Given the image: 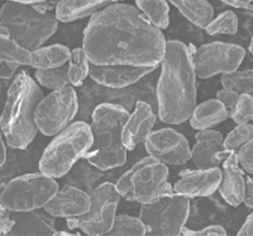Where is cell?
<instances>
[{
	"label": "cell",
	"mask_w": 253,
	"mask_h": 236,
	"mask_svg": "<svg viewBox=\"0 0 253 236\" xmlns=\"http://www.w3.org/2000/svg\"><path fill=\"white\" fill-rule=\"evenodd\" d=\"M82 43L94 65L154 67L162 61L167 42L137 6L121 2L90 17Z\"/></svg>",
	"instance_id": "obj_1"
},
{
	"label": "cell",
	"mask_w": 253,
	"mask_h": 236,
	"mask_svg": "<svg viewBox=\"0 0 253 236\" xmlns=\"http://www.w3.org/2000/svg\"><path fill=\"white\" fill-rule=\"evenodd\" d=\"M192 52L180 41H168L156 89L157 116L167 125L188 121L197 103Z\"/></svg>",
	"instance_id": "obj_2"
},
{
	"label": "cell",
	"mask_w": 253,
	"mask_h": 236,
	"mask_svg": "<svg viewBox=\"0 0 253 236\" xmlns=\"http://www.w3.org/2000/svg\"><path fill=\"white\" fill-rule=\"evenodd\" d=\"M44 93L36 80L26 71L17 73L9 85L0 112V131L12 149H27L39 129L35 113Z\"/></svg>",
	"instance_id": "obj_3"
},
{
	"label": "cell",
	"mask_w": 253,
	"mask_h": 236,
	"mask_svg": "<svg viewBox=\"0 0 253 236\" xmlns=\"http://www.w3.org/2000/svg\"><path fill=\"white\" fill-rule=\"evenodd\" d=\"M129 114L126 107L117 103H100L94 108L89 124L92 143L84 157L93 167L108 171L126 162L128 150L122 133Z\"/></svg>",
	"instance_id": "obj_4"
},
{
	"label": "cell",
	"mask_w": 253,
	"mask_h": 236,
	"mask_svg": "<svg viewBox=\"0 0 253 236\" xmlns=\"http://www.w3.org/2000/svg\"><path fill=\"white\" fill-rule=\"evenodd\" d=\"M92 143L89 123L74 121L53 136L39 160V171L55 179L63 178L84 159Z\"/></svg>",
	"instance_id": "obj_5"
},
{
	"label": "cell",
	"mask_w": 253,
	"mask_h": 236,
	"mask_svg": "<svg viewBox=\"0 0 253 236\" xmlns=\"http://www.w3.org/2000/svg\"><path fill=\"white\" fill-rule=\"evenodd\" d=\"M0 23L7 29L10 39L32 51L54 35L59 20L55 13L42 12L33 5L4 2L0 8Z\"/></svg>",
	"instance_id": "obj_6"
},
{
	"label": "cell",
	"mask_w": 253,
	"mask_h": 236,
	"mask_svg": "<svg viewBox=\"0 0 253 236\" xmlns=\"http://www.w3.org/2000/svg\"><path fill=\"white\" fill-rule=\"evenodd\" d=\"M169 167L150 156L137 161L115 183L121 197L128 201L148 204L159 200L168 192Z\"/></svg>",
	"instance_id": "obj_7"
},
{
	"label": "cell",
	"mask_w": 253,
	"mask_h": 236,
	"mask_svg": "<svg viewBox=\"0 0 253 236\" xmlns=\"http://www.w3.org/2000/svg\"><path fill=\"white\" fill-rule=\"evenodd\" d=\"M59 189L55 178L41 171L27 173L5 184L0 192V204L11 212L44 209Z\"/></svg>",
	"instance_id": "obj_8"
},
{
	"label": "cell",
	"mask_w": 253,
	"mask_h": 236,
	"mask_svg": "<svg viewBox=\"0 0 253 236\" xmlns=\"http://www.w3.org/2000/svg\"><path fill=\"white\" fill-rule=\"evenodd\" d=\"M190 212V199L172 191L153 203L141 204L139 217L148 236H180Z\"/></svg>",
	"instance_id": "obj_9"
},
{
	"label": "cell",
	"mask_w": 253,
	"mask_h": 236,
	"mask_svg": "<svg viewBox=\"0 0 253 236\" xmlns=\"http://www.w3.org/2000/svg\"><path fill=\"white\" fill-rule=\"evenodd\" d=\"M88 211L77 218L66 220L70 230L81 231L87 236H108L116 218L121 197L115 183L99 184L90 192Z\"/></svg>",
	"instance_id": "obj_10"
},
{
	"label": "cell",
	"mask_w": 253,
	"mask_h": 236,
	"mask_svg": "<svg viewBox=\"0 0 253 236\" xmlns=\"http://www.w3.org/2000/svg\"><path fill=\"white\" fill-rule=\"evenodd\" d=\"M79 111L78 95L69 85L44 95L37 107L35 121L39 132L53 137L74 122Z\"/></svg>",
	"instance_id": "obj_11"
},
{
	"label": "cell",
	"mask_w": 253,
	"mask_h": 236,
	"mask_svg": "<svg viewBox=\"0 0 253 236\" xmlns=\"http://www.w3.org/2000/svg\"><path fill=\"white\" fill-rule=\"evenodd\" d=\"M191 55L197 77L208 79L237 70L245 58V52L237 45L214 42L203 45Z\"/></svg>",
	"instance_id": "obj_12"
},
{
	"label": "cell",
	"mask_w": 253,
	"mask_h": 236,
	"mask_svg": "<svg viewBox=\"0 0 253 236\" xmlns=\"http://www.w3.org/2000/svg\"><path fill=\"white\" fill-rule=\"evenodd\" d=\"M144 145L148 155L165 166H183L191 160V147L187 138L171 127L153 130Z\"/></svg>",
	"instance_id": "obj_13"
},
{
	"label": "cell",
	"mask_w": 253,
	"mask_h": 236,
	"mask_svg": "<svg viewBox=\"0 0 253 236\" xmlns=\"http://www.w3.org/2000/svg\"><path fill=\"white\" fill-rule=\"evenodd\" d=\"M160 66V65H159ZM159 66L94 65L90 63L89 77L94 82L111 89H123L137 84Z\"/></svg>",
	"instance_id": "obj_14"
},
{
	"label": "cell",
	"mask_w": 253,
	"mask_h": 236,
	"mask_svg": "<svg viewBox=\"0 0 253 236\" xmlns=\"http://www.w3.org/2000/svg\"><path fill=\"white\" fill-rule=\"evenodd\" d=\"M221 180L219 167L185 170L173 185V192L185 197H207L218 190Z\"/></svg>",
	"instance_id": "obj_15"
},
{
	"label": "cell",
	"mask_w": 253,
	"mask_h": 236,
	"mask_svg": "<svg viewBox=\"0 0 253 236\" xmlns=\"http://www.w3.org/2000/svg\"><path fill=\"white\" fill-rule=\"evenodd\" d=\"M90 194L77 186H67L59 189L44 208L48 216L54 218H77L90 208Z\"/></svg>",
	"instance_id": "obj_16"
},
{
	"label": "cell",
	"mask_w": 253,
	"mask_h": 236,
	"mask_svg": "<svg viewBox=\"0 0 253 236\" xmlns=\"http://www.w3.org/2000/svg\"><path fill=\"white\" fill-rule=\"evenodd\" d=\"M157 114L145 101L139 100L134 109L129 112L123 127V144L128 151L133 150L137 145L144 143L146 138L153 131L157 122Z\"/></svg>",
	"instance_id": "obj_17"
},
{
	"label": "cell",
	"mask_w": 253,
	"mask_h": 236,
	"mask_svg": "<svg viewBox=\"0 0 253 236\" xmlns=\"http://www.w3.org/2000/svg\"><path fill=\"white\" fill-rule=\"evenodd\" d=\"M229 153L224 147L221 132L213 129L199 131L191 147V160L197 168L219 167Z\"/></svg>",
	"instance_id": "obj_18"
},
{
	"label": "cell",
	"mask_w": 253,
	"mask_h": 236,
	"mask_svg": "<svg viewBox=\"0 0 253 236\" xmlns=\"http://www.w3.org/2000/svg\"><path fill=\"white\" fill-rule=\"evenodd\" d=\"M246 179L240 165L237 152H230L222 162L218 191L229 205H240L243 200Z\"/></svg>",
	"instance_id": "obj_19"
},
{
	"label": "cell",
	"mask_w": 253,
	"mask_h": 236,
	"mask_svg": "<svg viewBox=\"0 0 253 236\" xmlns=\"http://www.w3.org/2000/svg\"><path fill=\"white\" fill-rule=\"evenodd\" d=\"M124 0H60L55 9L59 22H70L92 16L107 6Z\"/></svg>",
	"instance_id": "obj_20"
},
{
	"label": "cell",
	"mask_w": 253,
	"mask_h": 236,
	"mask_svg": "<svg viewBox=\"0 0 253 236\" xmlns=\"http://www.w3.org/2000/svg\"><path fill=\"white\" fill-rule=\"evenodd\" d=\"M229 117V110L216 98L196 105L188 121L194 130L205 131L212 129Z\"/></svg>",
	"instance_id": "obj_21"
},
{
	"label": "cell",
	"mask_w": 253,
	"mask_h": 236,
	"mask_svg": "<svg viewBox=\"0 0 253 236\" xmlns=\"http://www.w3.org/2000/svg\"><path fill=\"white\" fill-rule=\"evenodd\" d=\"M14 225L9 236H56L57 231L37 211L12 212Z\"/></svg>",
	"instance_id": "obj_22"
},
{
	"label": "cell",
	"mask_w": 253,
	"mask_h": 236,
	"mask_svg": "<svg viewBox=\"0 0 253 236\" xmlns=\"http://www.w3.org/2000/svg\"><path fill=\"white\" fill-rule=\"evenodd\" d=\"M71 50L63 45L42 46L31 51L30 65L34 69H48L66 65Z\"/></svg>",
	"instance_id": "obj_23"
},
{
	"label": "cell",
	"mask_w": 253,
	"mask_h": 236,
	"mask_svg": "<svg viewBox=\"0 0 253 236\" xmlns=\"http://www.w3.org/2000/svg\"><path fill=\"white\" fill-rule=\"evenodd\" d=\"M187 20L199 28L206 29L214 18V11L207 0H167Z\"/></svg>",
	"instance_id": "obj_24"
},
{
	"label": "cell",
	"mask_w": 253,
	"mask_h": 236,
	"mask_svg": "<svg viewBox=\"0 0 253 236\" xmlns=\"http://www.w3.org/2000/svg\"><path fill=\"white\" fill-rule=\"evenodd\" d=\"M135 3L153 26L161 31L168 28L170 8L167 0H135Z\"/></svg>",
	"instance_id": "obj_25"
},
{
	"label": "cell",
	"mask_w": 253,
	"mask_h": 236,
	"mask_svg": "<svg viewBox=\"0 0 253 236\" xmlns=\"http://www.w3.org/2000/svg\"><path fill=\"white\" fill-rule=\"evenodd\" d=\"M90 62L84 48H76L71 50L67 62L69 83L73 87H80L89 77Z\"/></svg>",
	"instance_id": "obj_26"
},
{
	"label": "cell",
	"mask_w": 253,
	"mask_h": 236,
	"mask_svg": "<svg viewBox=\"0 0 253 236\" xmlns=\"http://www.w3.org/2000/svg\"><path fill=\"white\" fill-rule=\"evenodd\" d=\"M31 51L12 39H0V61L18 67L30 66Z\"/></svg>",
	"instance_id": "obj_27"
},
{
	"label": "cell",
	"mask_w": 253,
	"mask_h": 236,
	"mask_svg": "<svg viewBox=\"0 0 253 236\" xmlns=\"http://www.w3.org/2000/svg\"><path fill=\"white\" fill-rule=\"evenodd\" d=\"M35 77L39 85L51 91H57L71 85L67 64L53 69H37Z\"/></svg>",
	"instance_id": "obj_28"
},
{
	"label": "cell",
	"mask_w": 253,
	"mask_h": 236,
	"mask_svg": "<svg viewBox=\"0 0 253 236\" xmlns=\"http://www.w3.org/2000/svg\"><path fill=\"white\" fill-rule=\"evenodd\" d=\"M146 228L139 216L118 214L108 236H145Z\"/></svg>",
	"instance_id": "obj_29"
},
{
	"label": "cell",
	"mask_w": 253,
	"mask_h": 236,
	"mask_svg": "<svg viewBox=\"0 0 253 236\" xmlns=\"http://www.w3.org/2000/svg\"><path fill=\"white\" fill-rule=\"evenodd\" d=\"M222 88L232 89L242 94L253 93V69L234 71L229 74L222 75L221 78Z\"/></svg>",
	"instance_id": "obj_30"
},
{
	"label": "cell",
	"mask_w": 253,
	"mask_h": 236,
	"mask_svg": "<svg viewBox=\"0 0 253 236\" xmlns=\"http://www.w3.org/2000/svg\"><path fill=\"white\" fill-rule=\"evenodd\" d=\"M238 29V19L235 13L226 10L213 18L205 29L210 35H234Z\"/></svg>",
	"instance_id": "obj_31"
},
{
	"label": "cell",
	"mask_w": 253,
	"mask_h": 236,
	"mask_svg": "<svg viewBox=\"0 0 253 236\" xmlns=\"http://www.w3.org/2000/svg\"><path fill=\"white\" fill-rule=\"evenodd\" d=\"M253 139V125L237 124L224 139V147L229 152H238Z\"/></svg>",
	"instance_id": "obj_32"
},
{
	"label": "cell",
	"mask_w": 253,
	"mask_h": 236,
	"mask_svg": "<svg viewBox=\"0 0 253 236\" xmlns=\"http://www.w3.org/2000/svg\"><path fill=\"white\" fill-rule=\"evenodd\" d=\"M229 117L237 124L248 123L253 120V97L250 94L240 95L237 104L229 111Z\"/></svg>",
	"instance_id": "obj_33"
},
{
	"label": "cell",
	"mask_w": 253,
	"mask_h": 236,
	"mask_svg": "<svg viewBox=\"0 0 253 236\" xmlns=\"http://www.w3.org/2000/svg\"><path fill=\"white\" fill-rule=\"evenodd\" d=\"M237 155L243 170L253 175V139L237 152Z\"/></svg>",
	"instance_id": "obj_34"
},
{
	"label": "cell",
	"mask_w": 253,
	"mask_h": 236,
	"mask_svg": "<svg viewBox=\"0 0 253 236\" xmlns=\"http://www.w3.org/2000/svg\"><path fill=\"white\" fill-rule=\"evenodd\" d=\"M182 235L184 236H226L227 232L221 225L213 224L198 230L188 229L185 227L182 232Z\"/></svg>",
	"instance_id": "obj_35"
},
{
	"label": "cell",
	"mask_w": 253,
	"mask_h": 236,
	"mask_svg": "<svg viewBox=\"0 0 253 236\" xmlns=\"http://www.w3.org/2000/svg\"><path fill=\"white\" fill-rule=\"evenodd\" d=\"M239 93L233 91L232 89H225L222 88L220 91L217 93V98L219 101L223 103L229 111L233 109L234 106L237 104V101L240 98Z\"/></svg>",
	"instance_id": "obj_36"
},
{
	"label": "cell",
	"mask_w": 253,
	"mask_h": 236,
	"mask_svg": "<svg viewBox=\"0 0 253 236\" xmlns=\"http://www.w3.org/2000/svg\"><path fill=\"white\" fill-rule=\"evenodd\" d=\"M12 212L0 204V236H9L14 225Z\"/></svg>",
	"instance_id": "obj_37"
},
{
	"label": "cell",
	"mask_w": 253,
	"mask_h": 236,
	"mask_svg": "<svg viewBox=\"0 0 253 236\" xmlns=\"http://www.w3.org/2000/svg\"><path fill=\"white\" fill-rule=\"evenodd\" d=\"M19 68L20 67L17 65H10V64L0 61V80L10 81V79L14 78L15 74H17Z\"/></svg>",
	"instance_id": "obj_38"
},
{
	"label": "cell",
	"mask_w": 253,
	"mask_h": 236,
	"mask_svg": "<svg viewBox=\"0 0 253 236\" xmlns=\"http://www.w3.org/2000/svg\"><path fill=\"white\" fill-rule=\"evenodd\" d=\"M242 203L253 209V178H246Z\"/></svg>",
	"instance_id": "obj_39"
},
{
	"label": "cell",
	"mask_w": 253,
	"mask_h": 236,
	"mask_svg": "<svg viewBox=\"0 0 253 236\" xmlns=\"http://www.w3.org/2000/svg\"><path fill=\"white\" fill-rule=\"evenodd\" d=\"M239 236H253V212L248 216L239 232H237Z\"/></svg>",
	"instance_id": "obj_40"
},
{
	"label": "cell",
	"mask_w": 253,
	"mask_h": 236,
	"mask_svg": "<svg viewBox=\"0 0 253 236\" xmlns=\"http://www.w3.org/2000/svg\"><path fill=\"white\" fill-rule=\"evenodd\" d=\"M225 4L233 6L237 9H245V10H253V6L249 4L247 2H244L243 0H220Z\"/></svg>",
	"instance_id": "obj_41"
},
{
	"label": "cell",
	"mask_w": 253,
	"mask_h": 236,
	"mask_svg": "<svg viewBox=\"0 0 253 236\" xmlns=\"http://www.w3.org/2000/svg\"><path fill=\"white\" fill-rule=\"evenodd\" d=\"M6 145L2 132L0 131V168L4 165L7 157V148Z\"/></svg>",
	"instance_id": "obj_42"
},
{
	"label": "cell",
	"mask_w": 253,
	"mask_h": 236,
	"mask_svg": "<svg viewBox=\"0 0 253 236\" xmlns=\"http://www.w3.org/2000/svg\"><path fill=\"white\" fill-rule=\"evenodd\" d=\"M5 2H19L25 4L34 5L39 2H44L46 0H4Z\"/></svg>",
	"instance_id": "obj_43"
},
{
	"label": "cell",
	"mask_w": 253,
	"mask_h": 236,
	"mask_svg": "<svg viewBox=\"0 0 253 236\" xmlns=\"http://www.w3.org/2000/svg\"><path fill=\"white\" fill-rule=\"evenodd\" d=\"M8 38H10V35L7 29L0 23V39H8Z\"/></svg>",
	"instance_id": "obj_44"
},
{
	"label": "cell",
	"mask_w": 253,
	"mask_h": 236,
	"mask_svg": "<svg viewBox=\"0 0 253 236\" xmlns=\"http://www.w3.org/2000/svg\"><path fill=\"white\" fill-rule=\"evenodd\" d=\"M249 51L252 52V54L253 55V37L252 39L251 43H250V46H249Z\"/></svg>",
	"instance_id": "obj_45"
},
{
	"label": "cell",
	"mask_w": 253,
	"mask_h": 236,
	"mask_svg": "<svg viewBox=\"0 0 253 236\" xmlns=\"http://www.w3.org/2000/svg\"><path fill=\"white\" fill-rule=\"evenodd\" d=\"M244 2H247L249 4H251V2H253V0H243Z\"/></svg>",
	"instance_id": "obj_46"
}]
</instances>
